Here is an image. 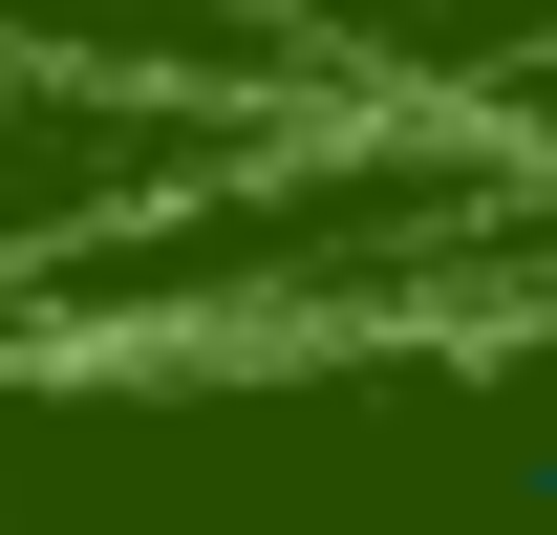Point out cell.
Returning a JSON list of instances; mask_svg holds the SVG:
<instances>
[{
  "label": "cell",
  "mask_w": 557,
  "mask_h": 535,
  "mask_svg": "<svg viewBox=\"0 0 557 535\" xmlns=\"http://www.w3.org/2000/svg\"><path fill=\"white\" fill-rule=\"evenodd\" d=\"M300 108H536L557 0H214Z\"/></svg>",
  "instance_id": "cell-1"
},
{
  "label": "cell",
  "mask_w": 557,
  "mask_h": 535,
  "mask_svg": "<svg viewBox=\"0 0 557 535\" xmlns=\"http://www.w3.org/2000/svg\"><path fill=\"white\" fill-rule=\"evenodd\" d=\"M278 108H214V86H86V65H0V258H44L86 214L172 194L214 150H258Z\"/></svg>",
  "instance_id": "cell-2"
},
{
  "label": "cell",
  "mask_w": 557,
  "mask_h": 535,
  "mask_svg": "<svg viewBox=\"0 0 557 535\" xmlns=\"http://www.w3.org/2000/svg\"><path fill=\"white\" fill-rule=\"evenodd\" d=\"M0 65H86V86H214V108H300V86L214 22V0H0Z\"/></svg>",
  "instance_id": "cell-3"
},
{
  "label": "cell",
  "mask_w": 557,
  "mask_h": 535,
  "mask_svg": "<svg viewBox=\"0 0 557 535\" xmlns=\"http://www.w3.org/2000/svg\"><path fill=\"white\" fill-rule=\"evenodd\" d=\"M515 493H536V514H557V450H515Z\"/></svg>",
  "instance_id": "cell-4"
}]
</instances>
